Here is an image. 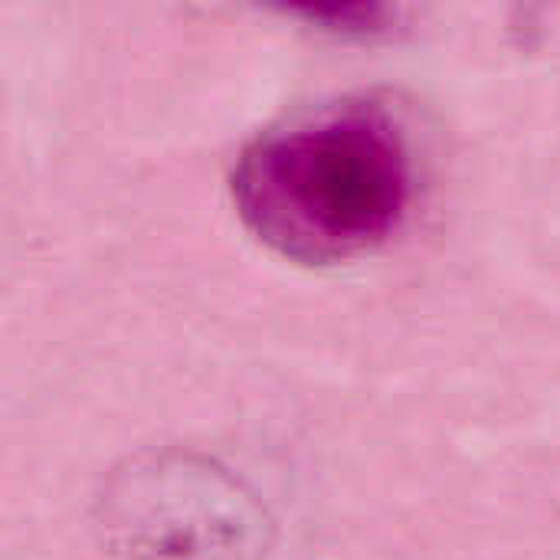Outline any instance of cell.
<instances>
[{"mask_svg":"<svg viewBox=\"0 0 560 560\" xmlns=\"http://www.w3.org/2000/svg\"><path fill=\"white\" fill-rule=\"evenodd\" d=\"M243 220L299 262H345L407 220L413 158L397 115L371 98L308 112L256 138L233 177Z\"/></svg>","mask_w":560,"mask_h":560,"instance_id":"obj_1","label":"cell"}]
</instances>
